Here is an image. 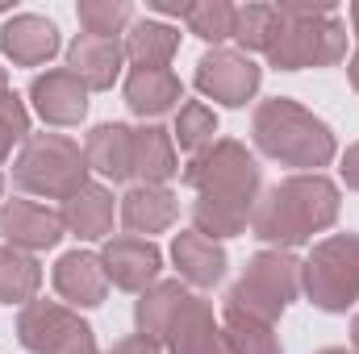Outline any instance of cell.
Wrapping results in <instances>:
<instances>
[{
  "mask_svg": "<svg viewBox=\"0 0 359 354\" xmlns=\"http://www.w3.org/2000/svg\"><path fill=\"white\" fill-rule=\"evenodd\" d=\"M351 342H355V354H359V313H355V321H351Z\"/></svg>",
  "mask_w": 359,
  "mask_h": 354,
  "instance_id": "cell-36",
  "label": "cell"
},
{
  "mask_svg": "<svg viewBox=\"0 0 359 354\" xmlns=\"http://www.w3.org/2000/svg\"><path fill=\"white\" fill-rule=\"evenodd\" d=\"M347 76H351V84H355V92H359V50H355V59L347 63Z\"/></svg>",
  "mask_w": 359,
  "mask_h": 354,
  "instance_id": "cell-35",
  "label": "cell"
},
{
  "mask_svg": "<svg viewBox=\"0 0 359 354\" xmlns=\"http://www.w3.org/2000/svg\"><path fill=\"white\" fill-rule=\"evenodd\" d=\"M217 113L209 108V104H201V100H188V104H180L176 113V129H172V138L180 142V150H192V155H201L205 146H213L217 138Z\"/></svg>",
  "mask_w": 359,
  "mask_h": 354,
  "instance_id": "cell-28",
  "label": "cell"
},
{
  "mask_svg": "<svg viewBox=\"0 0 359 354\" xmlns=\"http://www.w3.org/2000/svg\"><path fill=\"white\" fill-rule=\"evenodd\" d=\"M172 263H176L180 279H188L196 288H213L226 275V250L213 238H205L196 229H184L172 242Z\"/></svg>",
  "mask_w": 359,
  "mask_h": 354,
  "instance_id": "cell-21",
  "label": "cell"
},
{
  "mask_svg": "<svg viewBox=\"0 0 359 354\" xmlns=\"http://www.w3.org/2000/svg\"><path fill=\"white\" fill-rule=\"evenodd\" d=\"M184 300H188V288H184L180 279H168V283L147 288L142 300H138V309H134L138 334L151 338V342H163V338H168V325H172V317L180 313Z\"/></svg>",
  "mask_w": 359,
  "mask_h": 354,
  "instance_id": "cell-23",
  "label": "cell"
},
{
  "mask_svg": "<svg viewBox=\"0 0 359 354\" xmlns=\"http://www.w3.org/2000/svg\"><path fill=\"white\" fill-rule=\"evenodd\" d=\"M121 59H126V46H121L117 38L80 34V38L67 46V71H72L88 92L113 88V80H117V71H121Z\"/></svg>",
  "mask_w": 359,
  "mask_h": 354,
  "instance_id": "cell-15",
  "label": "cell"
},
{
  "mask_svg": "<svg viewBox=\"0 0 359 354\" xmlns=\"http://www.w3.org/2000/svg\"><path fill=\"white\" fill-rule=\"evenodd\" d=\"M351 25H355V38H359V4H351Z\"/></svg>",
  "mask_w": 359,
  "mask_h": 354,
  "instance_id": "cell-37",
  "label": "cell"
},
{
  "mask_svg": "<svg viewBox=\"0 0 359 354\" xmlns=\"http://www.w3.org/2000/svg\"><path fill=\"white\" fill-rule=\"evenodd\" d=\"M151 8L168 17H188V0H151Z\"/></svg>",
  "mask_w": 359,
  "mask_h": 354,
  "instance_id": "cell-34",
  "label": "cell"
},
{
  "mask_svg": "<svg viewBox=\"0 0 359 354\" xmlns=\"http://www.w3.org/2000/svg\"><path fill=\"white\" fill-rule=\"evenodd\" d=\"M0 50L17 63V67H38L50 55H59V29L46 17L34 13H17L4 29H0Z\"/></svg>",
  "mask_w": 359,
  "mask_h": 354,
  "instance_id": "cell-16",
  "label": "cell"
},
{
  "mask_svg": "<svg viewBox=\"0 0 359 354\" xmlns=\"http://www.w3.org/2000/svg\"><path fill=\"white\" fill-rule=\"evenodd\" d=\"M25 138H29V113H25V104L13 92L4 88L0 92V167L13 155V146L25 142Z\"/></svg>",
  "mask_w": 359,
  "mask_h": 354,
  "instance_id": "cell-31",
  "label": "cell"
},
{
  "mask_svg": "<svg viewBox=\"0 0 359 354\" xmlns=\"http://www.w3.org/2000/svg\"><path fill=\"white\" fill-rule=\"evenodd\" d=\"M318 354H351V351H343V346H330V351H318Z\"/></svg>",
  "mask_w": 359,
  "mask_h": 354,
  "instance_id": "cell-38",
  "label": "cell"
},
{
  "mask_svg": "<svg viewBox=\"0 0 359 354\" xmlns=\"http://www.w3.org/2000/svg\"><path fill=\"white\" fill-rule=\"evenodd\" d=\"M305 296L326 313H347L359 300V234H334L301 263Z\"/></svg>",
  "mask_w": 359,
  "mask_h": 354,
  "instance_id": "cell-6",
  "label": "cell"
},
{
  "mask_svg": "<svg viewBox=\"0 0 359 354\" xmlns=\"http://www.w3.org/2000/svg\"><path fill=\"white\" fill-rule=\"evenodd\" d=\"M63 229H72L76 238H84V242H100V238H109V229H113V196H109V187H100V183H84L76 196H67L63 200Z\"/></svg>",
  "mask_w": 359,
  "mask_h": 354,
  "instance_id": "cell-20",
  "label": "cell"
},
{
  "mask_svg": "<svg viewBox=\"0 0 359 354\" xmlns=\"http://www.w3.org/2000/svg\"><path fill=\"white\" fill-rule=\"evenodd\" d=\"M17 338L21 346L34 354H88L96 351V338L92 330L67 313L63 304H50V300H29L17 317Z\"/></svg>",
  "mask_w": 359,
  "mask_h": 354,
  "instance_id": "cell-8",
  "label": "cell"
},
{
  "mask_svg": "<svg viewBox=\"0 0 359 354\" xmlns=\"http://www.w3.org/2000/svg\"><path fill=\"white\" fill-rule=\"evenodd\" d=\"M8 88V76H4V67H0V92Z\"/></svg>",
  "mask_w": 359,
  "mask_h": 354,
  "instance_id": "cell-39",
  "label": "cell"
},
{
  "mask_svg": "<svg viewBox=\"0 0 359 354\" xmlns=\"http://www.w3.org/2000/svg\"><path fill=\"white\" fill-rule=\"evenodd\" d=\"M301 292V263L288 255V250H259L243 279L230 288L226 296V309H238L247 317H259V321H276Z\"/></svg>",
  "mask_w": 359,
  "mask_h": 354,
  "instance_id": "cell-7",
  "label": "cell"
},
{
  "mask_svg": "<svg viewBox=\"0 0 359 354\" xmlns=\"http://www.w3.org/2000/svg\"><path fill=\"white\" fill-rule=\"evenodd\" d=\"M334 221H339V187L318 171L276 183L268 196L255 200V213H251L255 238L271 242L276 250L301 246L313 234L330 229Z\"/></svg>",
  "mask_w": 359,
  "mask_h": 354,
  "instance_id": "cell-2",
  "label": "cell"
},
{
  "mask_svg": "<svg viewBox=\"0 0 359 354\" xmlns=\"http://www.w3.org/2000/svg\"><path fill=\"white\" fill-rule=\"evenodd\" d=\"M222 338H226V351L230 354H284L280 351V338L271 334L268 321L247 317V313H238V309H226V330H222Z\"/></svg>",
  "mask_w": 359,
  "mask_h": 354,
  "instance_id": "cell-26",
  "label": "cell"
},
{
  "mask_svg": "<svg viewBox=\"0 0 359 354\" xmlns=\"http://www.w3.org/2000/svg\"><path fill=\"white\" fill-rule=\"evenodd\" d=\"M0 234L17 250H50L63 238V217L34 200H4L0 204Z\"/></svg>",
  "mask_w": 359,
  "mask_h": 354,
  "instance_id": "cell-11",
  "label": "cell"
},
{
  "mask_svg": "<svg viewBox=\"0 0 359 354\" xmlns=\"http://www.w3.org/2000/svg\"><path fill=\"white\" fill-rule=\"evenodd\" d=\"M280 29L268 46V63L280 71L334 67L347 55V25L334 17V4H276Z\"/></svg>",
  "mask_w": 359,
  "mask_h": 354,
  "instance_id": "cell-3",
  "label": "cell"
},
{
  "mask_svg": "<svg viewBox=\"0 0 359 354\" xmlns=\"http://www.w3.org/2000/svg\"><path fill=\"white\" fill-rule=\"evenodd\" d=\"M29 100H34L38 117L50 121V125H76V121H84V113H88V88H84L67 67L38 76V80L29 84Z\"/></svg>",
  "mask_w": 359,
  "mask_h": 354,
  "instance_id": "cell-13",
  "label": "cell"
},
{
  "mask_svg": "<svg viewBox=\"0 0 359 354\" xmlns=\"http://www.w3.org/2000/svg\"><path fill=\"white\" fill-rule=\"evenodd\" d=\"M84 155H88L92 171H100V176L113 179V183H126V179L134 176V129H126L117 121L96 125L88 134Z\"/></svg>",
  "mask_w": 359,
  "mask_h": 354,
  "instance_id": "cell-19",
  "label": "cell"
},
{
  "mask_svg": "<svg viewBox=\"0 0 359 354\" xmlns=\"http://www.w3.org/2000/svg\"><path fill=\"white\" fill-rule=\"evenodd\" d=\"M259 84H264V71H259L255 59L243 55V50H222V46H213V50H205L201 63H196V92L209 96V100H222V104H230V108H243V104L259 92Z\"/></svg>",
  "mask_w": 359,
  "mask_h": 354,
  "instance_id": "cell-9",
  "label": "cell"
},
{
  "mask_svg": "<svg viewBox=\"0 0 359 354\" xmlns=\"http://www.w3.org/2000/svg\"><path fill=\"white\" fill-rule=\"evenodd\" d=\"M184 183L196 187L192 225L205 238H234L247 229L255 200H259V163L247 155L243 142L217 138L184 167Z\"/></svg>",
  "mask_w": 359,
  "mask_h": 354,
  "instance_id": "cell-1",
  "label": "cell"
},
{
  "mask_svg": "<svg viewBox=\"0 0 359 354\" xmlns=\"http://www.w3.org/2000/svg\"><path fill=\"white\" fill-rule=\"evenodd\" d=\"M163 342H168L172 354H230L217 321H213V304L201 300V296H188L180 304V313L172 317Z\"/></svg>",
  "mask_w": 359,
  "mask_h": 354,
  "instance_id": "cell-12",
  "label": "cell"
},
{
  "mask_svg": "<svg viewBox=\"0 0 359 354\" xmlns=\"http://www.w3.org/2000/svg\"><path fill=\"white\" fill-rule=\"evenodd\" d=\"M121 46L134 67H168L180 50V34L163 21H138V25H130Z\"/></svg>",
  "mask_w": 359,
  "mask_h": 354,
  "instance_id": "cell-24",
  "label": "cell"
},
{
  "mask_svg": "<svg viewBox=\"0 0 359 354\" xmlns=\"http://www.w3.org/2000/svg\"><path fill=\"white\" fill-rule=\"evenodd\" d=\"M88 354H96V351H88Z\"/></svg>",
  "mask_w": 359,
  "mask_h": 354,
  "instance_id": "cell-41",
  "label": "cell"
},
{
  "mask_svg": "<svg viewBox=\"0 0 359 354\" xmlns=\"http://www.w3.org/2000/svg\"><path fill=\"white\" fill-rule=\"evenodd\" d=\"M343 179H347V187H355L359 192V142L343 155Z\"/></svg>",
  "mask_w": 359,
  "mask_h": 354,
  "instance_id": "cell-33",
  "label": "cell"
},
{
  "mask_svg": "<svg viewBox=\"0 0 359 354\" xmlns=\"http://www.w3.org/2000/svg\"><path fill=\"white\" fill-rule=\"evenodd\" d=\"M188 29L205 42H226L234 38V4L226 0H201V4H188Z\"/></svg>",
  "mask_w": 359,
  "mask_h": 354,
  "instance_id": "cell-29",
  "label": "cell"
},
{
  "mask_svg": "<svg viewBox=\"0 0 359 354\" xmlns=\"http://www.w3.org/2000/svg\"><path fill=\"white\" fill-rule=\"evenodd\" d=\"M276 29H280V13L276 4H247V8H234V42L247 50H264L276 42Z\"/></svg>",
  "mask_w": 359,
  "mask_h": 354,
  "instance_id": "cell-27",
  "label": "cell"
},
{
  "mask_svg": "<svg viewBox=\"0 0 359 354\" xmlns=\"http://www.w3.org/2000/svg\"><path fill=\"white\" fill-rule=\"evenodd\" d=\"M88 155L63 138V134H29L17 163H13V183L21 192L46 196V200H67L88 183Z\"/></svg>",
  "mask_w": 359,
  "mask_h": 354,
  "instance_id": "cell-5",
  "label": "cell"
},
{
  "mask_svg": "<svg viewBox=\"0 0 359 354\" xmlns=\"http://www.w3.org/2000/svg\"><path fill=\"white\" fill-rule=\"evenodd\" d=\"M176 217H180V200L168 187H159V183H134L121 196V225L134 238L163 234V229L176 225Z\"/></svg>",
  "mask_w": 359,
  "mask_h": 354,
  "instance_id": "cell-14",
  "label": "cell"
},
{
  "mask_svg": "<svg viewBox=\"0 0 359 354\" xmlns=\"http://www.w3.org/2000/svg\"><path fill=\"white\" fill-rule=\"evenodd\" d=\"M80 25L84 34H96V38H117L121 25H130L134 8L130 0H80Z\"/></svg>",
  "mask_w": 359,
  "mask_h": 354,
  "instance_id": "cell-30",
  "label": "cell"
},
{
  "mask_svg": "<svg viewBox=\"0 0 359 354\" xmlns=\"http://www.w3.org/2000/svg\"><path fill=\"white\" fill-rule=\"evenodd\" d=\"M55 292L76 304V309H96L109 292V279H104V267H100V255H88V250H72L55 263Z\"/></svg>",
  "mask_w": 359,
  "mask_h": 354,
  "instance_id": "cell-17",
  "label": "cell"
},
{
  "mask_svg": "<svg viewBox=\"0 0 359 354\" xmlns=\"http://www.w3.org/2000/svg\"><path fill=\"white\" fill-rule=\"evenodd\" d=\"M184 100V84L172 67H134L126 76V104L138 117H163L180 108Z\"/></svg>",
  "mask_w": 359,
  "mask_h": 354,
  "instance_id": "cell-18",
  "label": "cell"
},
{
  "mask_svg": "<svg viewBox=\"0 0 359 354\" xmlns=\"http://www.w3.org/2000/svg\"><path fill=\"white\" fill-rule=\"evenodd\" d=\"M109 354H163V351H159V342H151V338L134 334V338H121V342H113V351H109Z\"/></svg>",
  "mask_w": 359,
  "mask_h": 354,
  "instance_id": "cell-32",
  "label": "cell"
},
{
  "mask_svg": "<svg viewBox=\"0 0 359 354\" xmlns=\"http://www.w3.org/2000/svg\"><path fill=\"white\" fill-rule=\"evenodd\" d=\"M100 267H104V279L113 288H126V292H147L155 288L159 279V267H163V250L151 242V238H109L104 250H100Z\"/></svg>",
  "mask_w": 359,
  "mask_h": 354,
  "instance_id": "cell-10",
  "label": "cell"
},
{
  "mask_svg": "<svg viewBox=\"0 0 359 354\" xmlns=\"http://www.w3.org/2000/svg\"><path fill=\"white\" fill-rule=\"evenodd\" d=\"M42 288V267L29 250L0 246V304H29Z\"/></svg>",
  "mask_w": 359,
  "mask_h": 354,
  "instance_id": "cell-25",
  "label": "cell"
},
{
  "mask_svg": "<svg viewBox=\"0 0 359 354\" xmlns=\"http://www.w3.org/2000/svg\"><path fill=\"white\" fill-rule=\"evenodd\" d=\"M255 146L288 167H326L334 159V134L297 100H264L255 108Z\"/></svg>",
  "mask_w": 359,
  "mask_h": 354,
  "instance_id": "cell-4",
  "label": "cell"
},
{
  "mask_svg": "<svg viewBox=\"0 0 359 354\" xmlns=\"http://www.w3.org/2000/svg\"><path fill=\"white\" fill-rule=\"evenodd\" d=\"M180 171L176 159V138L163 125H142L134 129V176L142 183H168Z\"/></svg>",
  "mask_w": 359,
  "mask_h": 354,
  "instance_id": "cell-22",
  "label": "cell"
},
{
  "mask_svg": "<svg viewBox=\"0 0 359 354\" xmlns=\"http://www.w3.org/2000/svg\"><path fill=\"white\" fill-rule=\"evenodd\" d=\"M0 192H4V179H0Z\"/></svg>",
  "mask_w": 359,
  "mask_h": 354,
  "instance_id": "cell-40",
  "label": "cell"
}]
</instances>
